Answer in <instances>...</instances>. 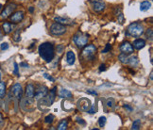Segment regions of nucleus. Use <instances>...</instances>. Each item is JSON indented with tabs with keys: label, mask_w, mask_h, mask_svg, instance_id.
I'll return each mask as SVG.
<instances>
[{
	"label": "nucleus",
	"mask_w": 153,
	"mask_h": 130,
	"mask_svg": "<svg viewBox=\"0 0 153 130\" xmlns=\"http://www.w3.org/2000/svg\"><path fill=\"white\" fill-rule=\"evenodd\" d=\"M39 55L45 62H50L55 57L54 45L51 43H44L39 46Z\"/></svg>",
	"instance_id": "obj_1"
},
{
	"label": "nucleus",
	"mask_w": 153,
	"mask_h": 130,
	"mask_svg": "<svg viewBox=\"0 0 153 130\" xmlns=\"http://www.w3.org/2000/svg\"><path fill=\"white\" fill-rule=\"evenodd\" d=\"M145 30L144 27L141 23L138 22H134L130 24L127 29V35L128 36H131V37H139L142 34H144Z\"/></svg>",
	"instance_id": "obj_2"
},
{
	"label": "nucleus",
	"mask_w": 153,
	"mask_h": 130,
	"mask_svg": "<svg viewBox=\"0 0 153 130\" xmlns=\"http://www.w3.org/2000/svg\"><path fill=\"white\" fill-rule=\"evenodd\" d=\"M88 39H89V35L88 34L79 32V33H76L74 36L73 41H74L75 44L78 46L79 48H82V47H84L86 44H87Z\"/></svg>",
	"instance_id": "obj_3"
},
{
	"label": "nucleus",
	"mask_w": 153,
	"mask_h": 130,
	"mask_svg": "<svg viewBox=\"0 0 153 130\" xmlns=\"http://www.w3.org/2000/svg\"><path fill=\"white\" fill-rule=\"evenodd\" d=\"M95 52H96L95 46L94 44H90L88 46H86V47L83 49L82 53H81V57H82L83 60H94Z\"/></svg>",
	"instance_id": "obj_4"
},
{
	"label": "nucleus",
	"mask_w": 153,
	"mask_h": 130,
	"mask_svg": "<svg viewBox=\"0 0 153 130\" xmlns=\"http://www.w3.org/2000/svg\"><path fill=\"white\" fill-rule=\"evenodd\" d=\"M50 33L54 36H62L66 32V28L63 25L59 23H54L49 28Z\"/></svg>",
	"instance_id": "obj_5"
},
{
	"label": "nucleus",
	"mask_w": 153,
	"mask_h": 130,
	"mask_svg": "<svg viewBox=\"0 0 153 130\" xmlns=\"http://www.w3.org/2000/svg\"><path fill=\"white\" fill-rule=\"evenodd\" d=\"M78 108L81 111H87L89 108L91 107V101L88 98H81L76 103Z\"/></svg>",
	"instance_id": "obj_6"
},
{
	"label": "nucleus",
	"mask_w": 153,
	"mask_h": 130,
	"mask_svg": "<svg viewBox=\"0 0 153 130\" xmlns=\"http://www.w3.org/2000/svg\"><path fill=\"white\" fill-rule=\"evenodd\" d=\"M47 92H48V90L45 86H38L36 91L34 92L35 99L40 100V99H42V98H44L47 96Z\"/></svg>",
	"instance_id": "obj_7"
},
{
	"label": "nucleus",
	"mask_w": 153,
	"mask_h": 130,
	"mask_svg": "<svg viewBox=\"0 0 153 130\" xmlns=\"http://www.w3.org/2000/svg\"><path fill=\"white\" fill-rule=\"evenodd\" d=\"M11 92L12 93V95L16 98V99L20 100L22 98L23 95V90H22V86L19 84V83H16L12 87Z\"/></svg>",
	"instance_id": "obj_8"
},
{
	"label": "nucleus",
	"mask_w": 153,
	"mask_h": 130,
	"mask_svg": "<svg viewBox=\"0 0 153 130\" xmlns=\"http://www.w3.org/2000/svg\"><path fill=\"white\" fill-rule=\"evenodd\" d=\"M91 5L95 12H102L105 9V3L100 0H92Z\"/></svg>",
	"instance_id": "obj_9"
},
{
	"label": "nucleus",
	"mask_w": 153,
	"mask_h": 130,
	"mask_svg": "<svg viewBox=\"0 0 153 130\" xmlns=\"http://www.w3.org/2000/svg\"><path fill=\"white\" fill-rule=\"evenodd\" d=\"M16 9V5L15 4H13V3H12V4H9V5H8V6L5 8V9L2 12V13H1V15H0V17L1 18H3V19H6V18H8L9 15H11L12 12H13V10Z\"/></svg>",
	"instance_id": "obj_10"
},
{
	"label": "nucleus",
	"mask_w": 153,
	"mask_h": 130,
	"mask_svg": "<svg viewBox=\"0 0 153 130\" xmlns=\"http://www.w3.org/2000/svg\"><path fill=\"white\" fill-rule=\"evenodd\" d=\"M120 51L122 53L127 54V55L131 54L132 52H133V46H132L131 44L129 43V41H124V43L120 45Z\"/></svg>",
	"instance_id": "obj_11"
},
{
	"label": "nucleus",
	"mask_w": 153,
	"mask_h": 130,
	"mask_svg": "<svg viewBox=\"0 0 153 130\" xmlns=\"http://www.w3.org/2000/svg\"><path fill=\"white\" fill-rule=\"evenodd\" d=\"M24 19V12H16L11 16V21L14 24L20 23Z\"/></svg>",
	"instance_id": "obj_12"
},
{
	"label": "nucleus",
	"mask_w": 153,
	"mask_h": 130,
	"mask_svg": "<svg viewBox=\"0 0 153 130\" xmlns=\"http://www.w3.org/2000/svg\"><path fill=\"white\" fill-rule=\"evenodd\" d=\"M34 86L33 84H28L27 87H26V96H27L28 99H32L34 98Z\"/></svg>",
	"instance_id": "obj_13"
},
{
	"label": "nucleus",
	"mask_w": 153,
	"mask_h": 130,
	"mask_svg": "<svg viewBox=\"0 0 153 130\" xmlns=\"http://www.w3.org/2000/svg\"><path fill=\"white\" fill-rule=\"evenodd\" d=\"M59 96L60 98H65V99H72L73 98L72 92H69L68 90H65V89H62L59 92Z\"/></svg>",
	"instance_id": "obj_14"
},
{
	"label": "nucleus",
	"mask_w": 153,
	"mask_h": 130,
	"mask_svg": "<svg viewBox=\"0 0 153 130\" xmlns=\"http://www.w3.org/2000/svg\"><path fill=\"white\" fill-rule=\"evenodd\" d=\"M54 21L56 23L62 24V25H72V20L69 18H64V17H60V16H57L54 18Z\"/></svg>",
	"instance_id": "obj_15"
},
{
	"label": "nucleus",
	"mask_w": 153,
	"mask_h": 130,
	"mask_svg": "<svg viewBox=\"0 0 153 130\" xmlns=\"http://www.w3.org/2000/svg\"><path fill=\"white\" fill-rule=\"evenodd\" d=\"M76 60V55L73 51H68L66 54V61L69 65H73Z\"/></svg>",
	"instance_id": "obj_16"
},
{
	"label": "nucleus",
	"mask_w": 153,
	"mask_h": 130,
	"mask_svg": "<svg viewBox=\"0 0 153 130\" xmlns=\"http://www.w3.org/2000/svg\"><path fill=\"white\" fill-rule=\"evenodd\" d=\"M133 46H134V48L138 49V50L144 48L146 46V41L143 39H137L133 41Z\"/></svg>",
	"instance_id": "obj_17"
},
{
	"label": "nucleus",
	"mask_w": 153,
	"mask_h": 130,
	"mask_svg": "<svg viewBox=\"0 0 153 130\" xmlns=\"http://www.w3.org/2000/svg\"><path fill=\"white\" fill-rule=\"evenodd\" d=\"M56 90H57V88H53V89L50 91L49 94H48L47 100H48V102H49L50 105H52L53 102H54V100H55V97H56Z\"/></svg>",
	"instance_id": "obj_18"
},
{
	"label": "nucleus",
	"mask_w": 153,
	"mask_h": 130,
	"mask_svg": "<svg viewBox=\"0 0 153 130\" xmlns=\"http://www.w3.org/2000/svg\"><path fill=\"white\" fill-rule=\"evenodd\" d=\"M2 28H3V31L5 32V34H9V33H11L12 31V25L9 24V22L3 23Z\"/></svg>",
	"instance_id": "obj_19"
},
{
	"label": "nucleus",
	"mask_w": 153,
	"mask_h": 130,
	"mask_svg": "<svg viewBox=\"0 0 153 130\" xmlns=\"http://www.w3.org/2000/svg\"><path fill=\"white\" fill-rule=\"evenodd\" d=\"M151 7V3L149 1H144L140 4V10L141 12H146Z\"/></svg>",
	"instance_id": "obj_20"
},
{
	"label": "nucleus",
	"mask_w": 153,
	"mask_h": 130,
	"mask_svg": "<svg viewBox=\"0 0 153 130\" xmlns=\"http://www.w3.org/2000/svg\"><path fill=\"white\" fill-rule=\"evenodd\" d=\"M139 63V60L136 57H129V60H128V64L130 65L131 67H135Z\"/></svg>",
	"instance_id": "obj_21"
},
{
	"label": "nucleus",
	"mask_w": 153,
	"mask_h": 130,
	"mask_svg": "<svg viewBox=\"0 0 153 130\" xmlns=\"http://www.w3.org/2000/svg\"><path fill=\"white\" fill-rule=\"evenodd\" d=\"M6 94V84L5 82H0V98H4Z\"/></svg>",
	"instance_id": "obj_22"
},
{
	"label": "nucleus",
	"mask_w": 153,
	"mask_h": 130,
	"mask_svg": "<svg viewBox=\"0 0 153 130\" xmlns=\"http://www.w3.org/2000/svg\"><path fill=\"white\" fill-rule=\"evenodd\" d=\"M118 59H119V60L122 62V63H124V64H128V60H129V56H128L127 54L122 53L121 55H119Z\"/></svg>",
	"instance_id": "obj_23"
},
{
	"label": "nucleus",
	"mask_w": 153,
	"mask_h": 130,
	"mask_svg": "<svg viewBox=\"0 0 153 130\" xmlns=\"http://www.w3.org/2000/svg\"><path fill=\"white\" fill-rule=\"evenodd\" d=\"M12 39H13L14 41H20V40H21V30L17 29L16 31H15L14 34H13Z\"/></svg>",
	"instance_id": "obj_24"
},
{
	"label": "nucleus",
	"mask_w": 153,
	"mask_h": 130,
	"mask_svg": "<svg viewBox=\"0 0 153 130\" xmlns=\"http://www.w3.org/2000/svg\"><path fill=\"white\" fill-rule=\"evenodd\" d=\"M58 129L59 130H65V129H67V121H66V120L60 121V123H59V126H58Z\"/></svg>",
	"instance_id": "obj_25"
},
{
	"label": "nucleus",
	"mask_w": 153,
	"mask_h": 130,
	"mask_svg": "<svg viewBox=\"0 0 153 130\" xmlns=\"http://www.w3.org/2000/svg\"><path fill=\"white\" fill-rule=\"evenodd\" d=\"M141 127V121L140 120H136L133 122V123H132V127L131 129H133V130H138L140 129Z\"/></svg>",
	"instance_id": "obj_26"
},
{
	"label": "nucleus",
	"mask_w": 153,
	"mask_h": 130,
	"mask_svg": "<svg viewBox=\"0 0 153 130\" xmlns=\"http://www.w3.org/2000/svg\"><path fill=\"white\" fill-rule=\"evenodd\" d=\"M146 38L149 39V40H152V37H153V30L152 28H149L146 30Z\"/></svg>",
	"instance_id": "obj_27"
},
{
	"label": "nucleus",
	"mask_w": 153,
	"mask_h": 130,
	"mask_svg": "<svg viewBox=\"0 0 153 130\" xmlns=\"http://www.w3.org/2000/svg\"><path fill=\"white\" fill-rule=\"evenodd\" d=\"M54 119H55V117L53 115H48V116H47L44 118V122L47 123H51L54 121Z\"/></svg>",
	"instance_id": "obj_28"
},
{
	"label": "nucleus",
	"mask_w": 153,
	"mask_h": 130,
	"mask_svg": "<svg viewBox=\"0 0 153 130\" xmlns=\"http://www.w3.org/2000/svg\"><path fill=\"white\" fill-rule=\"evenodd\" d=\"M98 123H99V126L100 127H103L105 126V123H106V117H100L99 118V120H98Z\"/></svg>",
	"instance_id": "obj_29"
},
{
	"label": "nucleus",
	"mask_w": 153,
	"mask_h": 130,
	"mask_svg": "<svg viewBox=\"0 0 153 130\" xmlns=\"http://www.w3.org/2000/svg\"><path fill=\"white\" fill-rule=\"evenodd\" d=\"M111 45L110 44H107L106 46H105V48H104L103 50H102V53H103V54L108 53L109 51H111Z\"/></svg>",
	"instance_id": "obj_30"
},
{
	"label": "nucleus",
	"mask_w": 153,
	"mask_h": 130,
	"mask_svg": "<svg viewBox=\"0 0 153 130\" xmlns=\"http://www.w3.org/2000/svg\"><path fill=\"white\" fill-rule=\"evenodd\" d=\"M114 104V99H109L108 101H107V106H108L109 107H113Z\"/></svg>",
	"instance_id": "obj_31"
},
{
	"label": "nucleus",
	"mask_w": 153,
	"mask_h": 130,
	"mask_svg": "<svg viewBox=\"0 0 153 130\" xmlns=\"http://www.w3.org/2000/svg\"><path fill=\"white\" fill-rule=\"evenodd\" d=\"M18 64L16 63V62H14V71H13V74L16 75V76H19V73H18Z\"/></svg>",
	"instance_id": "obj_32"
},
{
	"label": "nucleus",
	"mask_w": 153,
	"mask_h": 130,
	"mask_svg": "<svg viewBox=\"0 0 153 130\" xmlns=\"http://www.w3.org/2000/svg\"><path fill=\"white\" fill-rule=\"evenodd\" d=\"M44 77H45V78L48 79V80L51 81V82H54V81H55V79L53 78V77L51 76H49L48 74H44Z\"/></svg>",
	"instance_id": "obj_33"
},
{
	"label": "nucleus",
	"mask_w": 153,
	"mask_h": 130,
	"mask_svg": "<svg viewBox=\"0 0 153 130\" xmlns=\"http://www.w3.org/2000/svg\"><path fill=\"white\" fill-rule=\"evenodd\" d=\"M76 123H79L80 126H85L86 124L85 121H83V119H81V118H76Z\"/></svg>",
	"instance_id": "obj_34"
},
{
	"label": "nucleus",
	"mask_w": 153,
	"mask_h": 130,
	"mask_svg": "<svg viewBox=\"0 0 153 130\" xmlns=\"http://www.w3.org/2000/svg\"><path fill=\"white\" fill-rule=\"evenodd\" d=\"M0 48H1V50H7L9 48V44L7 43H3L0 46Z\"/></svg>",
	"instance_id": "obj_35"
},
{
	"label": "nucleus",
	"mask_w": 153,
	"mask_h": 130,
	"mask_svg": "<svg viewBox=\"0 0 153 130\" xmlns=\"http://www.w3.org/2000/svg\"><path fill=\"white\" fill-rule=\"evenodd\" d=\"M105 70H106V65L105 64H101L99 66V72H103Z\"/></svg>",
	"instance_id": "obj_36"
},
{
	"label": "nucleus",
	"mask_w": 153,
	"mask_h": 130,
	"mask_svg": "<svg viewBox=\"0 0 153 130\" xmlns=\"http://www.w3.org/2000/svg\"><path fill=\"white\" fill-rule=\"evenodd\" d=\"M63 48H64V46H63V45H59L58 47H57V49H58V52H59V53H62L63 50Z\"/></svg>",
	"instance_id": "obj_37"
},
{
	"label": "nucleus",
	"mask_w": 153,
	"mask_h": 130,
	"mask_svg": "<svg viewBox=\"0 0 153 130\" xmlns=\"http://www.w3.org/2000/svg\"><path fill=\"white\" fill-rule=\"evenodd\" d=\"M87 93H89V94H93V95H98V92H96L95 91H90V90H88L87 91Z\"/></svg>",
	"instance_id": "obj_38"
},
{
	"label": "nucleus",
	"mask_w": 153,
	"mask_h": 130,
	"mask_svg": "<svg viewBox=\"0 0 153 130\" xmlns=\"http://www.w3.org/2000/svg\"><path fill=\"white\" fill-rule=\"evenodd\" d=\"M124 107L126 108V110H129V111H132V107H130L129 105H124Z\"/></svg>",
	"instance_id": "obj_39"
},
{
	"label": "nucleus",
	"mask_w": 153,
	"mask_h": 130,
	"mask_svg": "<svg viewBox=\"0 0 153 130\" xmlns=\"http://www.w3.org/2000/svg\"><path fill=\"white\" fill-rule=\"evenodd\" d=\"M20 66L24 67V68H27V67H28V64L26 63V62H22V63H20Z\"/></svg>",
	"instance_id": "obj_40"
},
{
	"label": "nucleus",
	"mask_w": 153,
	"mask_h": 130,
	"mask_svg": "<svg viewBox=\"0 0 153 130\" xmlns=\"http://www.w3.org/2000/svg\"><path fill=\"white\" fill-rule=\"evenodd\" d=\"M3 123H4V121H3V118H2V115L0 114V127H1L3 126Z\"/></svg>",
	"instance_id": "obj_41"
},
{
	"label": "nucleus",
	"mask_w": 153,
	"mask_h": 130,
	"mask_svg": "<svg viewBox=\"0 0 153 130\" xmlns=\"http://www.w3.org/2000/svg\"><path fill=\"white\" fill-rule=\"evenodd\" d=\"M28 10H29V12H34V8L33 7H29Z\"/></svg>",
	"instance_id": "obj_42"
},
{
	"label": "nucleus",
	"mask_w": 153,
	"mask_h": 130,
	"mask_svg": "<svg viewBox=\"0 0 153 130\" xmlns=\"http://www.w3.org/2000/svg\"><path fill=\"white\" fill-rule=\"evenodd\" d=\"M152 75H153V73L151 72V73H150V80H152Z\"/></svg>",
	"instance_id": "obj_43"
},
{
	"label": "nucleus",
	"mask_w": 153,
	"mask_h": 130,
	"mask_svg": "<svg viewBox=\"0 0 153 130\" xmlns=\"http://www.w3.org/2000/svg\"><path fill=\"white\" fill-rule=\"evenodd\" d=\"M2 39V33H1V30H0V40Z\"/></svg>",
	"instance_id": "obj_44"
},
{
	"label": "nucleus",
	"mask_w": 153,
	"mask_h": 130,
	"mask_svg": "<svg viewBox=\"0 0 153 130\" xmlns=\"http://www.w3.org/2000/svg\"><path fill=\"white\" fill-rule=\"evenodd\" d=\"M1 9H2V5L0 4V10H1Z\"/></svg>",
	"instance_id": "obj_45"
},
{
	"label": "nucleus",
	"mask_w": 153,
	"mask_h": 130,
	"mask_svg": "<svg viewBox=\"0 0 153 130\" xmlns=\"http://www.w3.org/2000/svg\"><path fill=\"white\" fill-rule=\"evenodd\" d=\"M0 78H1V74H0Z\"/></svg>",
	"instance_id": "obj_46"
},
{
	"label": "nucleus",
	"mask_w": 153,
	"mask_h": 130,
	"mask_svg": "<svg viewBox=\"0 0 153 130\" xmlns=\"http://www.w3.org/2000/svg\"><path fill=\"white\" fill-rule=\"evenodd\" d=\"M0 105H1V104H0ZM0 107H1V106H0Z\"/></svg>",
	"instance_id": "obj_47"
}]
</instances>
